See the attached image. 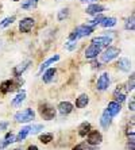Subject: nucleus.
I'll return each mask as SVG.
<instances>
[{
	"mask_svg": "<svg viewBox=\"0 0 135 150\" xmlns=\"http://www.w3.org/2000/svg\"><path fill=\"white\" fill-rule=\"evenodd\" d=\"M39 110V114H41V116L43 119H46V120H52V119L56 118V108L53 107V105H50L49 103H41L38 107Z\"/></svg>",
	"mask_w": 135,
	"mask_h": 150,
	"instance_id": "obj_2",
	"label": "nucleus"
},
{
	"mask_svg": "<svg viewBox=\"0 0 135 150\" xmlns=\"http://www.w3.org/2000/svg\"><path fill=\"white\" fill-rule=\"evenodd\" d=\"M112 38L111 37H108V35H104V37H96V38L92 39V43L93 45H97V46H107L108 43H111Z\"/></svg>",
	"mask_w": 135,
	"mask_h": 150,
	"instance_id": "obj_11",
	"label": "nucleus"
},
{
	"mask_svg": "<svg viewBox=\"0 0 135 150\" xmlns=\"http://www.w3.org/2000/svg\"><path fill=\"white\" fill-rule=\"evenodd\" d=\"M83 1H95V0H83Z\"/></svg>",
	"mask_w": 135,
	"mask_h": 150,
	"instance_id": "obj_41",
	"label": "nucleus"
},
{
	"mask_svg": "<svg viewBox=\"0 0 135 150\" xmlns=\"http://www.w3.org/2000/svg\"><path fill=\"white\" fill-rule=\"evenodd\" d=\"M15 150H20V149H15Z\"/></svg>",
	"mask_w": 135,
	"mask_h": 150,
	"instance_id": "obj_43",
	"label": "nucleus"
},
{
	"mask_svg": "<svg viewBox=\"0 0 135 150\" xmlns=\"http://www.w3.org/2000/svg\"><path fill=\"white\" fill-rule=\"evenodd\" d=\"M105 10L104 8V6H101V4H90V6H88L87 7V14H89V15H97V14H101L103 11Z\"/></svg>",
	"mask_w": 135,
	"mask_h": 150,
	"instance_id": "obj_10",
	"label": "nucleus"
},
{
	"mask_svg": "<svg viewBox=\"0 0 135 150\" xmlns=\"http://www.w3.org/2000/svg\"><path fill=\"white\" fill-rule=\"evenodd\" d=\"M69 16V8H62V10L58 12V21H64V19H66V18Z\"/></svg>",
	"mask_w": 135,
	"mask_h": 150,
	"instance_id": "obj_29",
	"label": "nucleus"
},
{
	"mask_svg": "<svg viewBox=\"0 0 135 150\" xmlns=\"http://www.w3.org/2000/svg\"><path fill=\"white\" fill-rule=\"evenodd\" d=\"M76 46H77V41H69L68 43H66V49L68 50H73V49H76Z\"/></svg>",
	"mask_w": 135,
	"mask_h": 150,
	"instance_id": "obj_32",
	"label": "nucleus"
},
{
	"mask_svg": "<svg viewBox=\"0 0 135 150\" xmlns=\"http://www.w3.org/2000/svg\"><path fill=\"white\" fill-rule=\"evenodd\" d=\"M128 108L131 110V111H134V110H135V100H134V99H131L130 104H128Z\"/></svg>",
	"mask_w": 135,
	"mask_h": 150,
	"instance_id": "obj_36",
	"label": "nucleus"
},
{
	"mask_svg": "<svg viewBox=\"0 0 135 150\" xmlns=\"http://www.w3.org/2000/svg\"><path fill=\"white\" fill-rule=\"evenodd\" d=\"M101 52V46H97V45H92L88 46L87 50H85V57L87 58H95V57L97 56V54H100Z\"/></svg>",
	"mask_w": 135,
	"mask_h": 150,
	"instance_id": "obj_8",
	"label": "nucleus"
},
{
	"mask_svg": "<svg viewBox=\"0 0 135 150\" xmlns=\"http://www.w3.org/2000/svg\"><path fill=\"white\" fill-rule=\"evenodd\" d=\"M111 122H112V116L110 115L107 111H104V114L101 115V118H100L101 127H104V129H108V127L111 126Z\"/></svg>",
	"mask_w": 135,
	"mask_h": 150,
	"instance_id": "obj_13",
	"label": "nucleus"
},
{
	"mask_svg": "<svg viewBox=\"0 0 135 150\" xmlns=\"http://www.w3.org/2000/svg\"><path fill=\"white\" fill-rule=\"evenodd\" d=\"M27 150H38V147L35 146V145H31V146H28Z\"/></svg>",
	"mask_w": 135,
	"mask_h": 150,
	"instance_id": "obj_39",
	"label": "nucleus"
},
{
	"mask_svg": "<svg viewBox=\"0 0 135 150\" xmlns=\"http://www.w3.org/2000/svg\"><path fill=\"white\" fill-rule=\"evenodd\" d=\"M8 127V123L7 122H3V123H0V131L1 130H6Z\"/></svg>",
	"mask_w": 135,
	"mask_h": 150,
	"instance_id": "obj_37",
	"label": "nucleus"
},
{
	"mask_svg": "<svg viewBox=\"0 0 135 150\" xmlns=\"http://www.w3.org/2000/svg\"><path fill=\"white\" fill-rule=\"evenodd\" d=\"M114 96H115L116 103H123V101H124V99H126V95L123 93V92H120V89H116V91H115V93H114Z\"/></svg>",
	"mask_w": 135,
	"mask_h": 150,
	"instance_id": "obj_26",
	"label": "nucleus"
},
{
	"mask_svg": "<svg viewBox=\"0 0 135 150\" xmlns=\"http://www.w3.org/2000/svg\"><path fill=\"white\" fill-rule=\"evenodd\" d=\"M30 64H31V61H30V59H27V61L22 62L20 65H18V67L14 69V74H15L16 77H19V76H20V74L24 72V70H26L28 67H30Z\"/></svg>",
	"mask_w": 135,
	"mask_h": 150,
	"instance_id": "obj_14",
	"label": "nucleus"
},
{
	"mask_svg": "<svg viewBox=\"0 0 135 150\" xmlns=\"http://www.w3.org/2000/svg\"><path fill=\"white\" fill-rule=\"evenodd\" d=\"M35 118V112L31 108H26L23 111H19L15 114V120L19 123H27Z\"/></svg>",
	"mask_w": 135,
	"mask_h": 150,
	"instance_id": "obj_3",
	"label": "nucleus"
},
{
	"mask_svg": "<svg viewBox=\"0 0 135 150\" xmlns=\"http://www.w3.org/2000/svg\"><path fill=\"white\" fill-rule=\"evenodd\" d=\"M134 137H131V139H130V142L127 143V150H134Z\"/></svg>",
	"mask_w": 135,
	"mask_h": 150,
	"instance_id": "obj_35",
	"label": "nucleus"
},
{
	"mask_svg": "<svg viewBox=\"0 0 135 150\" xmlns=\"http://www.w3.org/2000/svg\"><path fill=\"white\" fill-rule=\"evenodd\" d=\"M57 70L54 69V68H50V69H47L43 73V76H42V79H43V83H50V81L53 80V77H54V74H56Z\"/></svg>",
	"mask_w": 135,
	"mask_h": 150,
	"instance_id": "obj_20",
	"label": "nucleus"
},
{
	"mask_svg": "<svg viewBox=\"0 0 135 150\" xmlns=\"http://www.w3.org/2000/svg\"><path fill=\"white\" fill-rule=\"evenodd\" d=\"M128 91H132L134 89V74H131L130 80H128V87H127Z\"/></svg>",
	"mask_w": 135,
	"mask_h": 150,
	"instance_id": "obj_33",
	"label": "nucleus"
},
{
	"mask_svg": "<svg viewBox=\"0 0 135 150\" xmlns=\"http://www.w3.org/2000/svg\"><path fill=\"white\" fill-rule=\"evenodd\" d=\"M127 134H128V135L131 134V137H134V120H131V126L128 125V127H127Z\"/></svg>",
	"mask_w": 135,
	"mask_h": 150,
	"instance_id": "obj_34",
	"label": "nucleus"
},
{
	"mask_svg": "<svg viewBox=\"0 0 135 150\" xmlns=\"http://www.w3.org/2000/svg\"><path fill=\"white\" fill-rule=\"evenodd\" d=\"M14 1H19V0H14Z\"/></svg>",
	"mask_w": 135,
	"mask_h": 150,
	"instance_id": "obj_42",
	"label": "nucleus"
},
{
	"mask_svg": "<svg viewBox=\"0 0 135 150\" xmlns=\"http://www.w3.org/2000/svg\"><path fill=\"white\" fill-rule=\"evenodd\" d=\"M58 111L62 114V115H68L73 111V104L69 101H61L58 104Z\"/></svg>",
	"mask_w": 135,
	"mask_h": 150,
	"instance_id": "obj_12",
	"label": "nucleus"
},
{
	"mask_svg": "<svg viewBox=\"0 0 135 150\" xmlns=\"http://www.w3.org/2000/svg\"><path fill=\"white\" fill-rule=\"evenodd\" d=\"M90 129H92L90 123L84 122L83 125H81V126L78 127V135H80V137H87V134L90 131Z\"/></svg>",
	"mask_w": 135,
	"mask_h": 150,
	"instance_id": "obj_17",
	"label": "nucleus"
},
{
	"mask_svg": "<svg viewBox=\"0 0 135 150\" xmlns=\"http://www.w3.org/2000/svg\"><path fill=\"white\" fill-rule=\"evenodd\" d=\"M134 19H135V15L134 14H131V16L127 19V23H126V28L127 30H134Z\"/></svg>",
	"mask_w": 135,
	"mask_h": 150,
	"instance_id": "obj_30",
	"label": "nucleus"
},
{
	"mask_svg": "<svg viewBox=\"0 0 135 150\" xmlns=\"http://www.w3.org/2000/svg\"><path fill=\"white\" fill-rule=\"evenodd\" d=\"M108 85H110V76H108V73H103L97 80V89L99 91H105Z\"/></svg>",
	"mask_w": 135,
	"mask_h": 150,
	"instance_id": "obj_7",
	"label": "nucleus"
},
{
	"mask_svg": "<svg viewBox=\"0 0 135 150\" xmlns=\"http://www.w3.org/2000/svg\"><path fill=\"white\" fill-rule=\"evenodd\" d=\"M88 103H89V98H88V95L83 93L80 98H77L76 107H77V108H84V107H87Z\"/></svg>",
	"mask_w": 135,
	"mask_h": 150,
	"instance_id": "obj_16",
	"label": "nucleus"
},
{
	"mask_svg": "<svg viewBox=\"0 0 135 150\" xmlns=\"http://www.w3.org/2000/svg\"><path fill=\"white\" fill-rule=\"evenodd\" d=\"M88 143H89L90 146H96V145H99V143H101V141H103V137H101V134L97 131V130H93V131H89L88 133Z\"/></svg>",
	"mask_w": 135,
	"mask_h": 150,
	"instance_id": "obj_6",
	"label": "nucleus"
},
{
	"mask_svg": "<svg viewBox=\"0 0 135 150\" xmlns=\"http://www.w3.org/2000/svg\"><path fill=\"white\" fill-rule=\"evenodd\" d=\"M105 111L110 114V115L114 118V116H116L120 112V103H116V101H111L110 104H108L107 110Z\"/></svg>",
	"mask_w": 135,
	"mask_h": 150,
	"instance_id": "obj_9",
	"label": "nucleus"
},
{
	"mask_svg": "<svg viewBox=\"0 0 135 150\" xmlns=\"http://www.w3.org/2000/svg\"><path fill=\"white\" fill-rule=\"evenodd\" d=\"M37 6V0H26L24 3H22V8L23 10H30Z\"/></svg>",
	"mask_w": 135,
	"mask_h": 150,
	"instance_id": "obj_25",
	"label": "nucleus"
},
{
	"mask_svg": "<svg viewBox=\"0 0 135 150\" xmlns=\"http://www.w3.org/2000/svg\"><path fill=\"white\" fill-rule=\"evenodd\" d=\"M15 142V137L12 135V133H8L7 135H6V139H4V142L0 143V149H4V147H7L10 143Z\"/></svg>",
	"mask_w": 135,
	"mask_h": 150,
	"instance_id": "obj_24",
	"label": "nucleus"
},
{
	"mask_svg": "<svg viewBox=\"0 0 135 150\" xmlns=\"http://www.w3.org/2000/svg\"><path fill=\"white\" fill-rule=\"evenodd\" d=\"M14 89V83L11 80H7L4 81V83H1V85H0V91H1V93H8L10 91H12Z\"/></svg>",
	"mask_w": 135,
	"mask_h": 150,
	"instance_id": "obj_19",
	"label": "nucleus"
},
{
	"mask_svg": "<svg viewBox=\"0 0 135 150\" xmlns=\"http://www.w3.org/2000/svg\"><path fill=\"white\" fill-rule=\"evenodd\" d=\"M24 99H26V91H20L14 98V100H12V103H11V104H12V105H19L22 101L24 100Z\"/></svg>",
	"mask_w": 135,
	"mask_h": 150,
	"instance_id": "obj_23",
	"label": "nucleus"
},
{
	"mask_svg": "<svg viewBox=\"0 0 135 150\" xmlns=\"http://www.w3.org/2000/svg\"><path fill=\"white\" fill-rule=\"evenodd\" d=\"M120 54V50L118 49V47H108V49H105V52L101 54V61L103 62H110V61H112L114 58H116V57Z\"/></svg>",
	"mask_w": 135,
	"mask_h": 150,
	"instance_id": "obj_4",
	"label": "nucleus"
},
{
	"mask_svg": "<svg viewBox=\"0 0 135 150\" xmlns=\"http://www.w3.org/2000/svg\"><path fill=\"white\" fill-rule=\"evenodd\" d=\"M84 149V145H77V146H74L72 150H83Z\"/></svg>",
	"mask_w": 135,
	"mask_h": 150,
	"instance_id": "obj_38",
	"label": "nucleus"
},
{
	"mask_svg": "<svg viewBox=\"0 0 135 150\" xmlns=\"http://www.w3.org/2000/svg\"><path fill=\"white\" fill-rule=\"evenodd\" d=\"M28 133H30V126H26V127H23V129L19 131V134L15 137V142H22V141H23L24 138L28 135Z\"/></svg>",
	"mask_w": 135,
	"mask_h": 150,
	"instance_id": "obj_18",
	"label": "nucleus"
},
{
	"mask_svg": "<svg viewBox=\"0 0 135 150\" xmlns=\"http://www.w3.org/2000/svg\"><path fill=\"white\" fill-rule=\"evenodd\" d=\"M39 141H41L42 143H49L53 141V134H42L41 137H39Z\"/></svg>",
	"mask_w": 135,
	"mask_h": 150,
	"instance_id": "obj_28",
	"label": "nucleus"
},
{
	"mask_svg": "<svg viewBox=\"0 0 135 150\" xmlns=\"http://www.w3.org/2000/svg\"><path fill=\"white\" fill-rule=\"evenodd\" d=\"M12 22H15V16H8V18H6L3 22H0V28L7 27V26H10Z\"/></svg>",
	"mask_w": 135,
	"mask_h": 150,
	"instance_id": "obj_27",
	"label": "nucleus"
},
{
	"mask_svg": "<svg viewBox=\"0 0 135 150\" xmlns=\"http://www.w3.org/2000/svg\"><path fill=\"white\" fill-rule=\"evenodd\" d=\"M83 150H99V147H87V149H83Z\"/></svg>",
	"mask_w": 135,
	"mask_h": 150,
	"instance_id": "obj_40",
	"label": "nucleus"
},
{
	"mask_svg": "<svg viewBox=\"0 0 135 150\" xmlns=\"http://www.w3.org/2000/svg\"><path fill=\"white\" fill-rule=\"evenodd\" d=\"M116 65H118V68L120 70H123V72H128L130 68H131V62H130V59L128 58H120Z\"/></svg>",
	"mask_w": 135,
	"mask_h": 150,
	"instance_id": "obj_15",
	"label": "nucleus"
},
{
	"mask_svg": "<svg viewBox=\"0 0 135 150\" xmlns=\"http://www.w3.org/2000/svg\"><path fill=\"white\" fill-rule=\"evenodd\" d=\"M41 130H43V126L42 125H35V126H30V133L28 134H38Z\"/></svg>",
	"mask_w": 135,
	"mask_h": 150,
	"instance_id": "obj_31",
	"label": "nucleus"
},
{
	"mask_svg": "<svg viewBox=\"0 0 135 150\" xmlns=\"http://www.w3.org/2000/svg\"><path fill=\"white\" fill-rule=\"evenodd\" d=\"M95 30V26H89V25H81L78 27H76L70 33L69 35V41H77L78 38H83V37H88L90 33Z\"/></svg>",
	"mask_w": 135,
	"mask_h": 150,
	"instance_id": "obj_1",
	"label": "nucleus"
},
{
	"mask_svg": "<svg viewBox=\"0 0 135 150\" xmlns=\"http://www.w3.org/2000/svg\"><path fill=\"white\" fill-rule=\"evenodd\" d=\"M58 59H59V56H54V57H52V58H49L46 62H43V64L41 65V68H39V72H43V69H47V68L50 67L52 64L57 62Z\"/></svg>",
	"mask_w": 135,
	"mask_h": 150,
	"instance_id": "obj_21",
	"label": "nucleus"
},
{
	"mask_svg": "<svg viewBox=\"0 0 135 150\" xmlns=\"http://www.w3.org/2000/svg\"><path fill=\"white\" fill-rule=\"evenodd\" d=\"M99 25H101L103 27H105V28H107V27H112V26L116 25V19H115V18H104Z\"/></svg>",
	"mask_w": 135,
	"mask_h": 150,
	"instance_id": "obj_22",
	"label": "nucleus"
},
{
	"mask_svg": "<svg viewBox=\"0 0 135 150\" xmlns=\"http://www.w3.org/2000/svg\"><path fill=\"white\" fill-rule=\"evenodd\" d=\"M34 25L35 21L33 18H24L19 22V30H20V33H30L31 28L34 27Z\"/></svg>",
	"mask_w": 135,
	"mask_h": 150,
	"instance_id": "obj_5",
	"label": "nucleus"
}]
</instances>
